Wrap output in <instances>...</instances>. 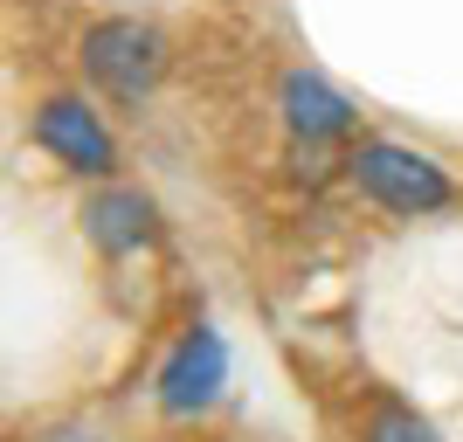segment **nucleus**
<instances>
[{
    "mask_svg": "<svg viewBox=\"0 0 463 442\" xmlns=\"http://www.w3.org/2000/svg\"><path fill=\"white\" fill-rule=\"evenodd\" d=\"M83 70H90L97 90H111L118 104H138V97L153 90L166 77V35H159L153 21H97L90 35H83Z\"/></svg>",
    "mask_w": 463,
    "mask_h": 442,
    "instance_id": "1",
    "label": "nucleus"
},
{
    "mask_svg": "<svg viewBox=\"0 0 463 442\" xmlns=\"http://www.w3.org/2000/svg\"><path fill=\"white\" fill-rule=\"evenodd\" d=\"M346 166H353V180H360L381 208H394V214H429V208H443V201H449V174H443V166H436L429 153L387 146V138L360 146Z\"/></svg>",
    "mask_w": 463,
    "mask_h": 442,
    "instance_id": "2",
    "label": "nucleus"
},
{
    "mask_svg": "<svg viewBox=\"0 0 463 442\" xmlns=\"http://www.w3.org/2000/svg\"><path fill=\"white\" fill-rule=\"evenodd\" d=\"M222 381H229V346H222V332L194 325L174 346V360L159 366V408H166V415H201V408L222 394Z\"/></svg>",
    "mask_w": 463,
    "mask_h": 442,
    "instance_id": "3",
    "label": "nucleus"
},
{
    "mask_svg": "<svg viewBox=\"0 0 463 442\" xmlns=\"http://www.w3.org/2000/svg\"><path fill=\"white\" fill-rule=\"evenodd\" d=\"M35 146L42 153H56L70 174H111V132L97 125V111H83L77 97H42V111H35Z\"/></svg>",
    "mask_w": 463,
    "mask_h": 442,
    "instance_id": "4",
    "label": "nucleus"
},
{
    "mask_svg": "<svg viewBox=\"0 0 463 442\" xmlns=\"http://www.w3.org/2000/svg\"><path fill=\"white\" fill-rule=\"evenodd\" d=\"M83 229H90V242L104 256H125V249H138V242L153 235V201L132 193V187H104L90 208H83Z\"/></svg>",
    "mask_w": 463,
    "mask_h": 442,
    "instance_id": "5",
    "label": "nucleus"
},
{
    "mask_svg": "<svg viewBox=\"0 0 463 442\" xmlns=\"http://www.w3.org/2000/svg\"><path fill=\"white\" fill-rule=\"evenodd\" d=\"M284 118H290V132H305V138L353 132V104L332 90L326 77H311V70H290L284 77Z\"/></svg>",
    "mask_w": 463,
    "mask_h": 442,
    "instance_id": "6",
    "label": "nucleus"
},
{
    "mask_svg": "<svg viewBox=\"0 0 463 442\" xmlns=\"http://www.w3.org/2000/svg\"><path fill=\"white\" fill-rule=\"evenodd\" d=\"M367 442H436V436H429V422H415L402 401H381L373 422H367Z\"/></svg>",
    "mask_w": 463,
    "mask_h": 442,
    "instance_id": "7",
    "label": "nucleus"
}]
</instances>
